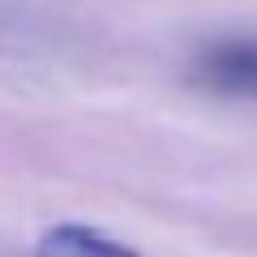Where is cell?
<instances>
[{"mask_svg":"<svg viewBox=\"0 0 257 257\" xmlns=\"http://www.w3.org/2000/svg\"><path fill=\"white\" fill-rule=\"evenodd\" d=\"M189 82L223 99H257V35H223L202 43Z\"/></svg>","mask_w":257,"mask_h":257,"instance_id":"6da1fadb","label":"cell"},{"mask_svg":"<svg viewBox=\"0 0 257 257\" xmlns=\"http://www.w3.org/2000/svg\"><path fill=\"white\" fill-rule=\"evenodd\" d=\"M35 257H142L128 244L103 236L99 227H86V223H56L39 236Z\"/></svg>","mask_w":257,"mask_h":257,"instance_id":"7a4b0ae2","label":"cell"}]
</instances>
